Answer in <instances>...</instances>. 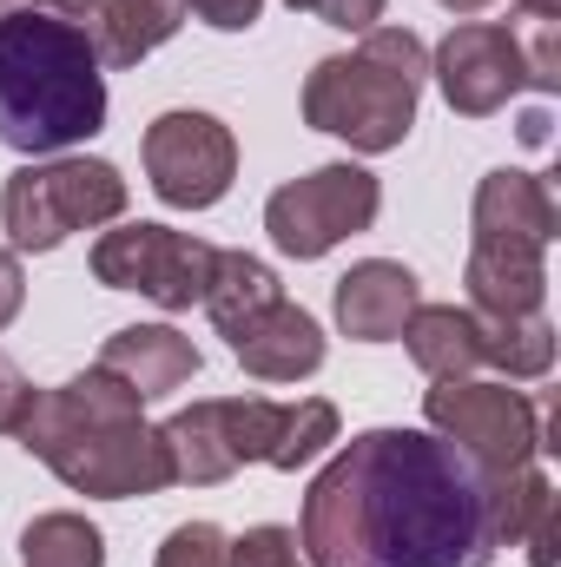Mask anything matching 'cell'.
<instances>
[{
	"instance_id": "cell-1",
	"label": "cell",
	"mask_w": 561,
	"mask_h": 567,
	"mask_svg": "<svg viewBox=\"0 0 561 567\" xmlns=\"http://www.w3.org/2000/svg\"><path fill=\"white\" fill-rule=\"evenodd\" d=\"M304 567H489V475L422 429L350 435L304 495Z\"/></svg>"
},
{
	"instance_id": "cell-3",
	"label": "cell",
	"mask_w": 561,
	"mask_h": 567,
	"mask_svg": "<svg viewBox=\"0 0 561 567\" xmlns=\"http://www.w3.org/2000/svg\"><path fill=\"white\" fill-rule=\"evenodd\" d=\"M106 126V66L86 27L20 7L0 20V145L60 158Z\"/></svg>"
},
{
	"instance_id": "cell-2",
	"label": "cell",
	"mask_w": 561,
	"mask_h": 567,
	"mask_svg": "<svg viewBox=\"0 0 561 567\" xmlns=\"http://www.w3.org/2000/svg\"><path fill=\"white\" fill-rule=\"evenodd\" d=\"M140 396L106 377L100 363L60 390H33L27 416H20V449L40 455L73 495H100V502H133L172 488V455L159 442V429L140 423Z\"/></svg>"
},
{
	"instance_id": "cell-29",
	"label": "cell",
	"mask_w": 561,
	"mask_h": 567,
	"mask_svg": "<svg viewBox=\"0 0 561 567\" xmlns=\"http://www.w3.org/2000/svg\"><path fill=\"white\" fill-rule=\"evenodd\" d=\"M20 303H27V271H20V251H13V245H0V330L20 317Z\"/></svg>"
},
{
	"instance_id": "cell-27",
	"label": "cell",
	"mask_w": 561,
	"mask_h": 567,
	"mask_svg": "<svg viewBox=\"0 0 561 567\" xmlns=\"http://www.w3.org/2000/svg\"><path fill=\"white\" fill-rule=\"evenodd\" d=\"M27 403H33V383H27V370L0 350V435H13V429H20Z\"/></svg>"
},
{
	"instance_id": "cell-11",
	"label": "cell",
	"mask_w": 561,
	"mask_h": 567,
	"mask_svg": "<svg viewBox=\"0 0 561 567\" xmlns=\"http://www.w3.org/2000/svg\"><path fill=\"white\" fill-rule=\"evenodd\" d=\"M429 80L442 86L449 113H462V120H489V113H502V106L529 86L522 33L502 27V20H462V27H449V40L436 47Z\"/></svg>"
},
{
	"instance_id": "cell-21",
	"label": "cell",
	"mask_w": 561,
	"mask_h": 567,
	"mask_svg": "<svg viewBox=\"0 0 561 567\" xmlns=\"http://www.w3.org/2000/svg\"><path fill=\"white\" fill-rule=\"evenodd\" d=\"M20 561L27 567H106V535L86 515H33L20 535Z\"/></svg>"
},
{
	"instance_id": "cell-16",
	"label": "cell",
	"mask_w": 561,
	"mask_h": 567,
	"mask_svg": "<svg viewBox=\"0 0 561 567\" xmlns=\"http://www.w3.org/2000/svg\"><path fill=\"white\" fill-rule=\"evenodd\" d=\"M462 284H469V310H476V317H529V310H542V297H549V258L469 245Z\"/></svg>"
},
{
	"instance_id": "cell-22",
	"label": "cell",
	"mask_w": 561,
	"mask_h": 567,
	"mask_svg": "<svg viewBox=\"0 0 561 567\" xmlns=\"http://www.w3.org/2000/svg\"><path fill=\"white\" fill-rule=\"evenodd\" d=\"M330 442H337V403H324V396L284 403L278 449H272V462H265V468H284V475H297V468H304V462H317Z\"/></svg>"
},
{
	"instance_id": "cell-8",
	"label": "cell",
	"mask_w": 561,
	"mask_h": 567,
	"mask_svg": "<svg viewBox=\"0 0 561 567\" xmlns=\"http://www.w3.org/2000/svg\"><path fill=\"white\" fill-rule=\"evenodd\" d=\"M278 429L284 403H272V396H205L159 429V442L172 455V482L212 488V482L238 475L245 462H272Z\"/></svg>"
},
{
	"instance_id": "cell-31",
	"label": "cell",
	"mask_w": 561,
	"mask_h": 567,
	"mask_svg": "<svg viewBox=\"0 0 561 567\" xmlns=\"http://www.w3.org/2000/svg\"><path fill=\"white\" fill-rule=\"evenodd\" d=\"M529 20H561V0H516Z\"/></svg>"
},
{
	"instance_id": "cell-19",
	"label": "cell",
	"mask_w": 561,
	"mask_h": 567,
	"mask_svg": "<svg viewBox=\"0 0 561 567\" xmlns=\"http://www.w3.org/2000/svg\"><path fill=\"white\" fill-rule=\"evenodd\" d=\"M404 343H410V363H417L429 383H456L482 363L476 350V317L456 310V303H417V317L404 323Z\"/></svg>"
},
{
	"instance_id": "cell-14",
	"label": "cell",
	"mask_w": 561,
	"mask_h": 567,
	"mask_svg": "<svg viewBox=\"0 0 561 567\" xmlns=\"http://www.w3.org/2000/svg\"><path fill=\"white\" fill-rule=\"evenodd\" d=\"M232 357L245 363V377L258 383H304L324 370V330L304 303L278 297L265 317H252L238 337H232Z\"/></svg>"
},
{
	"instance_id": "cell-15",
	"label": "cell",
	"mask_w": 561,
	"mask_h": 567,
	"mask_svg": "<svg viewBox=\"0 0 561 567\" xmlns=\"http://www.w3.org/2000/svg\"><path fill=\"white\" fill-rule=\"evenodd\" d=\"M100 370L120 377L140 403H159V396H172V390H185V383L198 377V350H192V337H178L172 323H126V330L106 337Z\"/></svg>"
},
{
	"instance_id": "cell-18",
	"label": "cell",
	"mask_w": 561,
	"mask_h": 567,
	"mask_svg": "<svg viewBox=\"0 0 561 567\" xmlns=\"http://www.w3.org/2000/svg\"><path fill=\"white\" fill-rule=\"evenodd\" d=\"M178 27H185V0H100L86 33L100 47V66H140Z\"/></svg>"
},
{
	"instance_id": "cell-9",
	"label": "cell",
	"mask_w": 561,
	"mask_h": 567,
	"mask_svg": "<svg viewBox=\"0 0 561 567\" xmlns=\"http://www.w3.org/2000/svg\"><path fill=\"white\" fill-rule=\"evenodd\" d=\"M212 251L218 245L172 231V225H120V231H100L93 278L106 290H140L159 310H192L212 278Z\"/></svg>"
},
{
	"instance_id": "cell-32",
	"label": "cell",
	"mask_w": 561,
	"mask_h": 567,
	"mask_svg": "<svg viewBox=\"0 0 561 567\" xmlns=\"http://www.w3.org/2000/svg\"><path fill=\"white\" fill-rule=\"evenodd\" d=\"M522 140H529V145L549 140V113H529V120H522Z\"/></svg>"
},
{
	"instance_id": "cell-12",
	"label": "cell",
	"mask_w": 561,
	"mask_h": 567,
	"mask_svg": "<svg viewBox=\"0 0 561 567\" xmlns=\"http://www.w3.org/2000/svg\"><path fill=\"white\" fill-rule=\"evenodd\" d=\"M561 231V212L555 198H549V185L536 178V172H489L482 185H476V212H469V245H482V251H536V258H549V245H555Z\"/></svg>"
},
{
	"instance_id": "cell-28",
	"label": "cell",
	"mask_w": 561,
	"mask_h": 567,
	"mask_svg": "<svg viewBox=\"0 0 561 567\" xmlns=\"http://www.w3.org/2000/svg\"><path fill=\"white\" fill-rule=\"evenodd\" d=\"M205 27H218V33H245V27H258V13H265V0H185Z\"/></svg>"
},
{
	"instance_id": "cell-13",
	"label": "cell",
	"mask_w": 561,
	"mask_h": 567,
	"mask_svg": "<svg viewBox=\"0 0 561 567\" xmlns=\"http://www.w3.org/2000/svg\"><path fill=\"white\" fill-rule=\"evenodd\" d=\"M422 303V284L410 265H397V258H364V265H350L337 290H330V310H337V330L344 337H357V343H390V337H404V323L417 317Z\"/></svg>"
},
{
	"instance_id": "cell-6",
	"label": "cell",
	"mask_w": 561,
	"mask_h": 567,
	"mask_svg": "<svg viewBox=\"0 0 561 567\" xmlns=\"http://www.w3.org/2000/svg\"><path fill=\"white\" fill-rule=\"evenodd\" d=\"M422 423H429V435H442L449 449H462L482 475H516L542 449L536 396H522L509 383H469V377L436 383L422 396Z\"/></svg>"
},
{
	"instance_id": "cell-7",
	"label": "cell",
	"mask_w": 561,
	"mask_h": 567,
	"mask_svg": "<svg viewBox=\"0 0 561 567\" xmlns=\"http://www.w3.org/2000/svg\"><path fill=\"white\" fill-rule=\"evenodd\" d=\"M377 212H384L377 172L337 158V165H317V172H304V178H290V185L272 192L265 231H272V245H278L284 258H324V251H337L344 238L370 231Z\"/></svg>"
},
{
	"instance_id": "cell-25",
	"label": "cell",
	"mask_w": 561,
	"mask_h": 567,
	"mask_svg": "<svg viewBox=\"0 0 561 567\" xmlns=\"http://www.w3.org/2000/svg\"><path fill=\"white\" fill-rule=\"evenodd\" d=\"M522 60H529V86L536 93H555L561 86V20H529Z\"/></svg>"
},
{
	"instance_id": "cell-20",
	"label": "cell",
	"mask_w": 561,
	"mask_h": 567,
	"mask_svg": "<svg viewBox=\"0 0 561 567\" xmlns=\"http://www.w3.org/2000/svg\"><path fill=\"white\" fill-rule=\"evenodd\" d=\"M476 350H482V363H496L509 377H549L555 370V323H549V310H529V317H476Z\"/></svg>"
},
{
	"instance_id": "cell-33",
	"label": "cell",
	"mask_w": 561,
	"mask_h": 567,
	"mask_svg": "<svg viewBox=\"0 0 561 567\" xmlns=\"http://www.w3.org/2000/svg\"><path fill=\"white\" fill-rule=\"evenodd\" d=\"M436 7H449V13H482V7H496V0H436Z\"/></svg>"
},
{
	"instance_id": "cell-17",
	"label": "cell",
	"mask_w": 561,
	"mask_h": 567,
	"mask_svg": "<svg viewBox=\"0 0 561 567\" xmlns=\"http://www.w3.org/2000/svg\"><path fill=\"white\" fill-rule=\"evenodd\" d=\"M284 297L278 271L265 265V258H252V251H212V278H205V317L218 323V337L232 343L252 317H265L272 303Z\"/></svg>"
},
{
	"instance_id": "cell-30",
	"label": "cell",
	"mask_w": 561,
	"mask_h": 567,
	"mask_svg": "<svg viewBox=\"0 0 561 567\" xmlns=\"http://www.w3.org/2000/svg\"><path fill=\"white\" fill-rule=\"evenodd\" d=\"M40 13H60V20H73V27H93V13H100V0H33Z\"/></svg>"
},
{
	"instance_id": "cell-4",
	"label": "cell",
	"mask_w": 561,
	"mask_h": 567,
	"mask_svg": "<svg viewBox=\"0 0 561 567\" xmlns=\"http://www.w3.org/2000/svg\"><path fill=\"white\" fill-rule=\"evenodd\" d=\"M429 53L410 27H370L350 53H330L304 80V126L350 152H397L417 126Z\"/></svg>"
},
{
	"instance_id": "cell-24",
	"label": "cell",
	"mask_w": 561,
	"mask_h": 567,
	"mask_svg": "<svg viewBox=\"0 0 561 567\" xmlns=\"http://www.w3.org/2000/svg\"><path fill=\"white\" fill-rule=\"evenodd\" d=\"M232 567H304V555H297V535L290 528L265 522V528H252V535L232 542Z\"/></svg>"
},
{
	"instance_id": "cell-23",
	"label": "cell",
	"mask_w": 561,
	"mask_h": 567,
	"mask_svg": "<svg viewBox=\"0 0 561 567\" xmlns=\"http://www.w3.org/2000/svg\"><path fill=\"white\" fill-rule=\"evenodd\" d=\"M152 567H232V535L218 522H178Z\"/></svg>"
},
{
	"instance_id": "cell-34",
	"label": "cell",
	"mask_w": 561,
	"mask_h": 567,
	"mask_svg": "<svg viewBox=\"0 0 561 567\" xmlns=\"http://www.w3.org/2000/svg\"><path fill=\"white\" fill-rule=\"evenodd\" d=\"M20 7H33V0H0V20H7V13H20Z\"/></svg>"
},
{
	"instance_id": "cell-5",
	"label": "cell",
	"mask_w": 561,
	"mask_h": 567,
	"mask_svg": "<svg viewBox=\"0 0 561 567\" xmlns=\"http://www.w3.org/2000/svg\"><path fill=\"white\" fill-rule=\"evenodd\" d=\"M126 212V178L106 158H33L0 185V225L13 251H60L73 231L113 225Z\"/></svg>"
},
{
	"instance_id": "cell-10",
	"label": "cell",
	"mask_w": 561,
	"mask_h": 567,
	"mask_svg": "<svg viewBox=\"0 0 561 567\" xmlns=\"http://www.w3.org/2000/svg\"><path fill=\"white\" fill-rule=\"evenodd\" d=\"M145 178L165 205L205 212L238 178V140L212 113H159L145 126Z\"/></svg>"
},
{
	"instance_id": "cell-26",
	"label": "cell",
	"mask_w": 561,
	"mask_h": 567,
	"mask_svg": "<svg viewBox=\"0 0 561 567\" xmlns=\"http://www.w3.org/2000/svg\"><path fill=\"white\" fill-rule=\"evenodd\" d=\"M284 7L317 13V20H324V27H337V33H370V27L384 20V7H390V0H284Z\"/></svg>"
}]
</instances>
